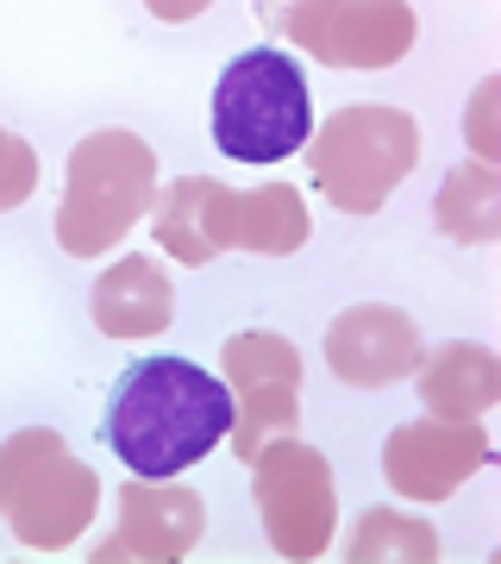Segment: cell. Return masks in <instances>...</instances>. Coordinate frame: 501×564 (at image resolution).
Here are the masks:
<instances>
[{"instance_id":"cell-10","label":"cell","mask_w":501,"mask_h":564,"mask_svg":"<svg viewBox=\"0 0 501 564\" xmlns=\"http://www.w3.org/2000/svg\"><path fill=\"white\" fill-rule=\"evenodd\" d=\"M207 533V508L188 489H170V477H132L120 489V527L100 540L95 558L120 564V558H144V564H176L188 558Z\"/></svg>"},{"instance_id":"cell-5","label":"cell","mask_w":501,"mask_h":564,"mask_svg":"<svg viewBox=\"0 0 501 564\" xmlns=\"http://www.w3.org/2000/svg\"><path fill=\"white\" fill-rule=\"evenodd\" d=\"M307 176L339 214H377L421 163V126L401 107H345L301 144Z\"/></svg>"},{"instance_id":"cell-13","label":"cell","mask_w":501,"mask_h":564,"mask_svg":"<svg viewBox=\"0 0 501 564\" xmlns=\"http://www.w3.org/2000/svg\"><path fill=\"white\" fill-rule=\"evenodd\" d=\"M88 307H95V326L107 339H151L176 321V289L151 258H120L95 282Z\"/></svg>"},{"instance_id":"cell-16","label":"cell","mask_w":501,"mask_h":564,"mask_svg":"<svg viewBox=\"0 0 501 564\" xmlns=\"http://www.w3.org/2000/svg\"><path fill=\"white\" fill-rule=\"evenodd\" d=\"M307 232H314V220H307L301 188L270 182L258 195H239V245L244 251H258V258H288V251L307 245Z\"/></svg>"},{"instance_id":"cell-3","label":"cell","mask_w":501,"mask_h":564,"mask_svg":"<svg viewBox=\"0 0 501 564\" xmlns=\"http://www.w3.org/2000/svg\"><path fill=\"white\" fill-rule=\"evenodd\" d=\"M157 202V151L139 132H95L76 144L57 207V245L69 258H100Z\"/></svg>"},{"instance_id":"cell-14","label":"cell","mask_w":501,"mask_h":564,"mask_svg":"<svg viewBox=\"0 0 501 564\" xmlns=\"http://www.w3.org/2000/svg\"><path fill=\"white\" fill-rule=\"evenodd\" d=\"M414 370H421V402L445 421H482L501 402V358L489 345H445Z\"/></svg>"},{"instance_id":"cell-20","label":"cell","mask_w":501,"mask_h":564,"mask_svg":"<svg viewBox=\"0 0 501 564\" xmlns=\"http://www.w3.org/2000/svg\"><path fill=\"white\" fill-rule=\"evenodd\" d=\"M151 7V20H163V25H182V20H200L214 0H144Z\"/></svg>"},{"instance_id":"cell-18","label":"cell","mask_w":501,"mask_h":564,"mask_svg":"<svg viewBox=\"0 0 501 564\" xmlns=\"http://www.w3.org/2000/svg\"><path fill=\"white\" fill-rule=\"evenodd\" d=\"M39 188V158H32V144L13 139V132H0V214H13Z\"/></svg>"},{"instance_id":"cell-9","label":"cell","mask_w":501,"mask_h":564,"mask_svg":"<svg viewBox=\"0 0 501 564\" xmlns=\"http://www.w3.org/2000/svg\"><path fill=\"white\" fill-rule=\"evenodd\" d=\"M482 464H489V433L477 421H445V414L401 426L382 445V477L407 502H445L451 489L477 477Z\"/></svg>"},{"instance_id":"cell-19","label":"cell","mask_w":501,"mask_h":564,"mask_svg":"<svg viewBox=\"0 0 501 564\" xmlns=\"http://www.w3.org/2000/svg\"><path fill=\"white\" fill-rule=\"evenodd\" d=\"M495 101H501V82H482L477 101H470V151L477 163H495L501 144H495Z\"/></svg>"},{"instance_id":"cell-8","label":"cell","mask_w":501,"mask_h":564,"mask_svg":"<svg viewBox=\"0 0 501 564\" xmlns=\"http://www.w3.org/2000/svg\"><path fill=\"white\" fill-rule=\"evenodd\" d=\"M226 389H232V433L226 440L251 464L301 414V351L282 333H232L226 339Z\"/></svg>"},{"instance_id":"cell-1","label":"cell","mask_w":501,"mask_h":564,"mask_svg":"<svg viewBox=\"0 0 501 564\" xmlns=\"http://www.w3.org/2000/svg\"><path fill=\"white\" fill-rule=\"evenodd\" d=\"M232 433V389L226 377L188 358H139L113 383L107 445L132 477H182Z\"/></svg>"},{"instance_id":"cell-6","label":"cell","mask_w":501,"mask_h":564,"mask_svg":"<svg viewBox=\"0 0 501 564\" xmlns=\"http://www.w3.org/2000/svg\"><path fill=\"white\" fill-rule=\"evenodd\" d=\"M258 470V508H263V533L276 545L288 564H307L320 558L326 545H333V521H339V489H333V470L314 445L301 440H270L251 458Z\"/></svg>"},{"instance_id":"cell-17","label":"cell","mask_w":501,"mask_h":564,"mask_svg":"<svg viewBox=\"0 0 501 564\" xmlns=\"http://www.w3.org/2000/svg\"><path fill=\"white\" fill-rule=\"evenodd\" d=\"M351 564H377V558H407V564H433L439 558V533L401 508H370L358 527H351Z\"/></svg>"},{"instance_id":"cell-12","label":"cell","mask_w":501,"mask_h":564,"mask_svg":"<svg viewBox=\"0 0 501 564\" xmlns=\"http://www.w3.org/2000/svg\"><path fill=\"white\" fill-rule=\"evenodd\" d=\"M157 245L182 263H214L226 245H239V195L214 176H176L151 202Z\"/></svg>"},{"instance_id":"cell-2","label":"cell","mask_w":501,"mask_h":564,"mask_svg":"<svg viewBox=\"0 0 501 564\" xmlns=\"http://www.w3.org/2000/svg\"><path fill=\"white\" fill-rule=\"evenodd\" d=\"M0 514L32 552H63L100 514V477L51 426H20L0 445Z\"/></svg>"},{"instance_id":"cell-15","label":"cell","mask_w":501,"mask_h":564,"mask_svg":"<svg viewBox=\"0 0 501 564\" xmlns=\"http://www.w3.org/2000/svg\"><path fill=\"white\" fill-rule=\"evenodd\" d=\"M439 232H451L458 245H495L501 239V176L495 163H464L451 170L439 188V207H433Z\"/></svg>"},{"instance_id":"cell-11","label":"cell","mask_w":501,"mask_h":564,"mask_svg":"<svg viewBox=\"0 0 501 564\" xmlns=\"http://www.w3.org/2000/svg\"><path fill=\"white\" fill-rule=\"evenodd\" d=\"M421 358H426L421 326L401 307H345L339 321L326 326V364L351 389L401 383V377H414Z\"/></svg>"},{"instance_id":"cell-4","label":"cell","mask_w":501,"mask_h":564,"mask_svg":"<svg viewBox=\"0 0 501 564\" xmlns=\"http://www.w3.org/2000/svg\"><path fill=\"white\" fill-rule=\"evenodd\" d=\"M314 139V95L288 51H244L214 82V144L239 163H282Z\"/></svg>"},{"instance_id":"cell-7","label":"cell","mask_w":501,"mask_h":564,"mask_svg":"<svg viewBox=\"0 0 501 564\" xmlns=\"http://www.w3.org/2000/svg\"><path fill=\"white\" fill-rule=\"evenodd\" d=\"M282 32L333 69H389L407 57L421 25L407 0H295Z\"/></svg>"}]
</instances>
